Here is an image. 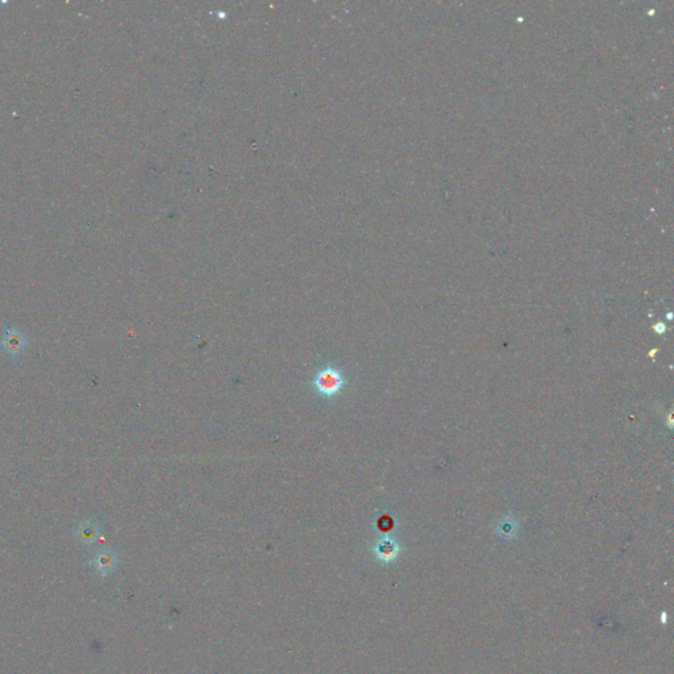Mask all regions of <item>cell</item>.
Masks as SVG:
<instances>
[{"mask_svg": "<svg viewBox=\"0 0 674 674\" xmlns=\"http://www.w3.org/2000/svg\"><path fill=\"white\" fill-rule=\"evenodd\" d=\"M27 346V336L20 329L12 327L4 331V335L1 338V346L9 355L18 357L24 352Z\"/></svg>", "mask_w": 674, "mask_h": 674, "instance_id": "7a4b0ae2", "label": "cell"}, {"mask_svg": "<svg viewBox=\"0 0 674 674\" xmlns=\"http://www.w3.org/2000/svg\"><path fill=\"white\" fill-rule=\"evenodd\" d=\"M314 383L319 394L324 397H333L341 392L344 386V378L335 368H326L318 373Z\"/></svg>", "mask_w": 674, "mask_h": 674, "instance_id": "6da1fadb", "label": "cell"}, {"mask_svg": "<svg viewBox=\"0 0 674 674\" xmlns=\"http://www.w3.org/2000/svg\"><path fill=\"white\" fill-rule=\"evenodd\" d=\"M115 563H116V557L109 549L99 551L92 560V568L101 574V577H106L107 574L112 572Z\"/></svg>", "mask_w": 674, "mask_h": 674, "instance_id": "277c9868", "label": "cell"}, {"mask_svg": "<svg viewBox=\"0 0 674 674\" xmlns=\"http://www.w3.org/2000/svg\"><path fill=\"white\" fill-rule=\"evenodd\" d=\"M101 526L95 520H84L77 529H74L77 538L86 547L92 546L101 536Z\"/></svg>", "mask_w": 674, "mask_h": 674, "instance_id": "3957f363", "label": "cell"}]
</instances>
